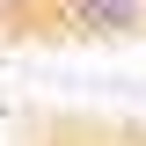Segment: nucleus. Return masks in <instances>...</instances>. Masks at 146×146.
<instances>
[{"label": "nucleus", "mask_w": 146, "mask_h": 146, "mask_svg": "<svg viewBox=\"0 0 146 146\" xmlns=\"http://www.w3.org/2000/svg\"><path fill=\"white\" fill-rule=\"evenodd\" d=\"M58 29L66 36H146V0H58Z\"/></svg>", "instance_id": "1"}, {"label": "nucleus", "mask_w": 146, "mask_h": 146, "mask_svg": "<svg viewBox=\"0 0 146 146\" xmlns=\"http://www.w3.org/2000/svg\"><path fill=\"white\" fill-rule=\"evenodd\" d=\"M7 7H22V0H0V15H7Z\"/></svg>", "instance_id": "2"}]
</instances>
